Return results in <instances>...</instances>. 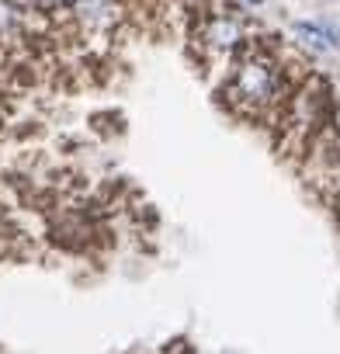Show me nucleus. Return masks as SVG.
I'll use <instances>...</instances> for the list:
<instances>
[{"label": "nucleus", "instance_id": "9b49d317", "mask_svg": "<svg viewBox=\"0 0 340 354\" xmlns=\"http://www.w3.org/2000/svg\"><path fill=\"white\" fill-rule=\"evenodd\" d=\"M330 122H333V129H337V132H340V104H337V108H333V118H330Z\"/></svg>", "mask_w": 340, "mask_h": 354}, {"label": "nucleus", "instance_id": "9d476101", "mask_svg": "<svg viewBox=\"0 0 340 354\" xmlns=\"http://www.w3.org/2000/svg\"><path fill=\"white\" fill-rule=\"evenodd\" d=\"M319 28H323V39H326V46L340 53V28H330V25H319Z\"/></svg>", "mask_w": 340, "mask_h": 354}, {"label": "nucleus", "instance_id": "39448f33", "mask_svg": "<svg viewBox=\"0 0 340 354\" xmlns=\"http://www.w3.org/2000/svg\"><path fill=\"white\" fill-rule=\"evenodd\" d=\"M299 167H302L305 185H309L323 202L333 205V198L340 195V132L333 129V122L323 125V129L309 139V146H305Z\"/></svg>", "mask_w": 340, "mask_h": 354}, {"label": "nucleus", "instance_id": "f257e3e1", "mask_svg": "<svg viewBox=\"0 0 340 354\" xmlns=\"http://www.w3.org/2000/svg\"><path fill=\"white\" fill-rule=\"evenodd\" d=\"M299 80H302V77H299ZM299 80L288 77V66L281 63L278 42H261V39H254V42L236 56V63L229 66L226 84H223V101L229 104V111L271 125L274 115L281 111L288 91H292Z\"/></svg>", "mask_w": 340, "mask_h": 354}, {"label": "nucleus", "instance_id": "7ed1b4c3", "mask_svg": "<svg viewBox=\"0 0 340 354\" xmlns=\"http://www.w3.org/2000/svg\"><path fill=\"white\" fill-rule=\"evenodd\" d=\"M250 42H254V35L233 8H209L191 25V46L205 66H219V63L233 66L236 56Z\"/></svg>", "mask_w": 340, "mask_h": 354}, {"label": "nucleus", "instance_id": "423d86ee", "mask_svg": "<svg viewBox=\"0 0 340 354\" xmlns=\"http://www.w3.org/2000/svg\"><path fill=\"white\" fill-rule=\"evenodd\" d=\"M70 18L84 32V39H108L125 21L122 0H73Z\"/></svg>", "mask_w": 340, "mask_h": 354}, {"label": "nucleus", "instance_id": "f03ea898", "mask_svg": "<svg viewBox=\"0 0 340 354\" xmlns=\"http://www.w3.org/2000/svg\"><path fill=\"white\" fill-rule=\"evenodd\" d=\"M333 108H337V97H333V87L326 77L319 73H305L285 97L281 111L274 115L271 129L278 132V146L285 149V156L292 160H302L309 139L330 125L333 118Z\"/></svg>", "mask_w": 340, "mask_h": 354}, {"label": "nucleus", "instance_id": "1a4fd4ad", "mask_svg": "<svg viewBox=\"0 0 340 354\" xmlns=\"http://www.w3.org/2000/svg\"><path fill=\"white\" fill-rule=\"evenodd\" d=\"M163 354H195V351H191V344H188L185 337H178V340H170V344L163 347Z\"/></svg>", "mask_w": 340, "mask_h": 354}, {"label": "nucleus", "instance_id": "20e7f679", "mask_svg": "<svg viewBox=\"0 0 340 354\" xmlns=\"http://www.w3.org/2000/svg\"><path fill=\"white\" fill-rule=\"evenodd\" d=\"M46 219V233L49 240L66 250V254H84L91 250L101 233H104V219L94 212V205L84 198V202H59L53 212L42 216Z\"/></svg>", "mask_w": 340, "mask_h": 354}, {"label": "nucleus", "instance_id": "6e6552de", "mask_svg": "<svg viewBox=\"0 0 340 354\" xmlns=\"http://www.w3.org/2000/svg\"><path fill=\"white\" fill-rule=\"evenodd\" d=\"M21 4H25L28 11H39V15L53 18V15H59V11H70L73 0H21Z\"/></svg>", "mask_w": 340, "mask_h": 354}, {"label": "nucleus", "instance_id": "f8f14e48", "mask_svg": "<svg viewBox=\"0 0 340 354\" xmlns=\"http://www.w3.org/2000/svg\"><path fill=\"white\" fill-rule=\"evenodd\" d=\"M236 4H243V8H261L264 0H236Z\"/></svg>", "mask_w": 340, "mask_h": 354}, {"label": "nucleus", "instance_id": "0eeeda50", "mask_svg": "<svg viewBox=\"0 0 340 354\" xmlns=\"http://www.w3.org/2000/svg\"><path fill=\"white\" fill-rule=\"evenodd\" d=\"M295 35H299V39H302L312 53H326V49H330V46H326V39H323V28H319V25L299 21V25H295Z\"/></svg>", "mask_w": 340, "mask_h": 354}]
</instances>
